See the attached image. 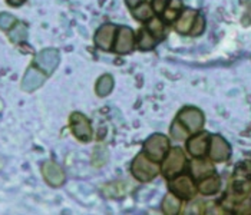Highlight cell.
Wrapping results in <instances>:
<instances>
[{"mask_svg": "<svg viewBox=\"0 0 251 215\" xmlns=\"http://www.w3.org/2000/svg\"><path fill=\"white\" fill-rule=\"evenodd\" d=\"M185 165H187V157L184 151L179 146L170 148L168 154L162 159L161 172L165 178L171 179L174 176L182 174V171L185 169Z\"/></svg>", "mask_w": 251, "mask_h": 215, "instance_id": "7a4b0ae2", "label": "cell"}, {"mask_svg": "<svg viewBox=\"0 0 251 215\" xmlns=\"http://www.w3.org/2000/svg\"><path fill=\"white\" fill-rule=\"evenodd\" d=\"M132 15H134L138 20L145 22V20H150L154 16V9H152V6L147 4V1H144V3L138 4V6H135V7L132 9Z\"/></svg>", "mask_w": 251, "mask_h": 215, "instance_id": "7402d4cb", "label": "cell"}, {"mask_svg": "<svg viewBox=\"0 0 251 215\" xmlns=\"http://www.w3.org/2000/svg\"><path fill=\"white\" fill-rule=\"evenodd\" d=\"M42 175L45 178V181L53 187V188H59L65 184V172L63 169L59 167L56 162L53 161H46L42 165Z\"/></svg>", "mask_w": 251, "mask_h": 215, "instance_id": "7c38bea8", "label": "cell"}, {"mask_svg": "<svg viewBox=\"0 0 251 215\" xmlns=\"http://www.w3.org/2000/svg\"><path fill=\"white\" fill-rule=\"evenodd\" d=\"M59 62H60V55H59L58 49L48 48V49L40 50L36 55L35 66H38L46 76H49V75H52L56 71Z\"/></svg>", "mask_w": 251, "mask_h": 215, "instance_id": "5b68a950", "label": "cell"}, {"mask_svg": "<svg viewBox=\"0 0 251 215\" xmlns=\"http://www.w3.org/2000/svg\"><path fill=\"white\" fill-rule=\"evenodd\" d=\"M231 155V146L230 143L221 137V135H213L210 137V145H208V157L214 162H226Z\"/></svg>", "mask_w": 251, "mask_h": 215, "instance_id": "9c48e42d", "label": "cell"}, {"mask_svg": "<svg viewBox=\"0 0 251 215\" xmlns=\"http://www.w3.org/2000/svg\"><path fill=\"white\" fill-rule=\"evenodd\" d=\"M197 10L194 9H185L179 13V16L175 20V29L178 33H182V35H187L190 33L191 27H193L195 18H197Z\"/></svg>", "mask_w": 251, "mask_h": 215, "instance_id": "9a60e30c", "label": "cell"}, {"mask_svg": "<svg viewBox=\"0 0 251 215\" xmlns=\"http://www.w3.org/2000/svg\"><path fill=\"white\" fill-rule=\"evenodd\" d=\"M114 89V78L111 75H103L98 79L97 82V95L99 98H105L108 96Z\"/></svg>", "mask_w": 251, "mask_h": 215, "instance_id": "d6986e66", "label": "cell"}, {"mask_svg": "<svg viewBox=\"0 0 251 215\" xmlns=\"http://www.w3.org/2000/svg\"><path fill=\"white\" fill-rule=\"evenodd\" d=\"M25 1H26V0H7V3H9L10 6H22Z\"/></svg>", "mask_w": 251, "mask_h": 215, "instance_id": "f1b7e54d", "label": "cell"}, {"mask_svg": "<svg viewBox=\"0 0 251 215\" xmlns=\"http://www.w3.org/2000/svg\"><path fill=\"white\" fill-rule=\"evenodd\" d=\"M16 23V18L7 12H3L0 13V29L1 30H9L12 29V26Z\"/></svg>", "mask_w": 251, "mask_h": 215, "instance_id": "d4e9b609", "label": "cell"}, {"mask_svg": "<svg viewBox=\"0 0 251 215\" xmlns=\"http://www.w3.org/2000/svg\"><path fill=\"white\" fill-rule=\"evenodd\" d=\"M126 1V4L129 6V7H135V6H138V4H141V3H144L145 0H125Z\"/></svg>", "mask_w": 251, "mask_h": 215, "instance_id": "83f0119b", "label": "cell"}, {"mask_svg": "<svg viewBox=\"0 0 251 215\" xmlns=\"http://www.w3.org/2000/svg\"><path fill=\"white\" fill-rule=\"evenodd\" d=\"M190 169H191V176L194 179H202L205 176L215 174V169H214V165L211 164V161L205 159L204 157L194 158V161L190 165Z\"/></svg>", "mask_w": 251, "mask_h": 215, "instance_id": "5bb4252c", "label": "cell"}, {"mask_svg": "<svg viewBox=\"0 0 251 215\" xmlns=\"http://www.w3.org/2000/svg\"><path fill=\"white\" fill-rule=\"evenodd\" d=\"M204 30H205V19L202 15H197L190 33H191V36H201L204 33Z\"/></svg>", "mask_w": 251, "mask_h": 215, "instance_id": "cb8c5ba5", "label": "cell"}, {"mask_svg": "<svg viewBox=\"0 0 251 215\" xmlns=\"http://www.w3.org/2000/svg\"><path fill=\"white\" fill-rule=\"evenodd\" d=\"M158 40L155 39L154 36L151 35V32L148 29H141L138 33V40L136 45L141 50H152L156 46Z\"/></svg>", "mask_w": 251, "mask_h": 215, "instance_id": "ac0fdd59", "label": "cell"}, {"mask_svg": "<svg viewBox=\"0 0 251 215\" xmlns=\"http://www.w3.org/2000/svg\"><path fill=\"white\" fill-rule=\"evenodd\" d=\"M168 188L179 199H185V201L193 199L195 194H197V191H198L197 190V185L194 182L193 176L181 175V174L170 179Z\"/></svg>", "mask_w": 251, "mask_h": 215, "instance_id": "277c9868", "label": "cell"}, {"mask_svg": "<svg viewBox=\"0 0 251 215\" xmlns=\"http://www.w3.org/2000/svg\"><path fill=\"white\" fill-rule=\"evenodd\" d=\"M161 208H162V213L164 214H178L181 211V199L175 195V194H173V192H168L167 195L164 196V199H162Z\"/></svg>", "mask_w": 251, "mask_h": 215, "instance_id": "e0dca14e", "label": "cell"}, {"mask_svg": "<svg viewBox=\"0 0 251 215\" xmlns=\"http://www.w3.org/2000/svg\"><path fill=\"white\" fill-rule=\"evenodd\" d=\"M46 78H48V76L39 69L38 66H30V68L26 71L25 76H23V80H22V89H23L25 92H33V91L39 89V88L45 83Z\"/></svg>", "mask_w": 251, "mask_h": 215, "instance_id": "4fadbf2b", "label": "cell"}, {"mask_svg": "<svg viewBox=\"0 0 251 215\" xmlns=\"http://www.w3.org/2000/svg\"><path fill=\"white\" fill-rule=\"evenodd\" d=\"M131 172H132L134 178L138 179L139 182H150L159 175L161 167L158 165V162L150 159L144 152H141L132 161Z\"/></svg>", "mask_w": 251, "mask_h": 215, "instance_id": "6da1fadb", "label": "cell"}, {"mask_svg": "<svg viewBox=\"0 0 251 215\" xmlns=\"http://www.w3.org/2000/svg\"><path fill=\"white\" fill-rule=\"evenodd\" d=\"M168 1H170V0H152V9H154L155 13H158V15L164 13V10H165Z\"/></svg>", "mask_w": 251, "mask_h": 215, "instance_id": "484cf974", "label": "cell"}, {"mask_svg": "<svg viewBox=\"0 0 251 215\" xmlns=\"http://www.w3.org/2000/svg\"><path fill=\"white\" fill-rule=\"evenodd\" d=\"M116 26L112 24V23H105L102 24L95 33V38H94V42L97 45V48H99L100 50H111L112 46H114V42H115L116 36Z\"/></svg>", "mask_w": 251, "mask_h": 215, "instance_id": "8fae6325", "label": "cell"}, {"mask_svg": "<svg viewBox=\"0 0 251 215\" xmlns=\"http://www.w3.org/2000/svg\"><path fill=\"white\" fill-rule=\"evenodd\" d=\"M243 23L246 26L251 24V0H247V3H246V13L243 16Z\"/></svg>", "mask_w": 251, "mask_h": 215, "instance_id": "4316f807", "label": "cell"}, {"mask_svg": "<svg viewBox=\"0 0 251 215\" xmlns=\"http://www.w3.org/2000/svg\"><path fill=\"white\" fill-rule=\"evenodd\" d=\"M170 134H171V137L174 138L175 141H187L188 137H190L188 129H187L178 119L173 122L171 129H170Z\"/></svg>", "mask_w": 251, "mask_h": 215, "instance_id": "603a6c76", "label": "cell"}, {"mask_svg": "<svg viewBox=\"0 0 251 215\" xmlns=\"http://www.w3.org/2000/svg\"><path fill=\"white\" fill-rule=\"evenodd\" d=\"M147 29L151 32V35L156 40H162L165 38V26H164V22L159 18H151L148 20V27Z\"/></svg>", "mask_w": 251, "mask_h": 215, "instance_id": "44dd1931", "label": "cell"}, {"mask_svg": "<svg viewBox=\"0 0 251 215\" xmlns=\"http://www.w3.org/2000/svg\"><path fill=\"white\" fill-rule=\"evenodd\" d=\"M220 188H221V179H220V176H217L215 174L200 179V182L197 185V190L202 195H214V194H217L220 191Z\"/></svg>", "mask_w": 251, "mask_h": 215, "instance_id": "2e32d148", "label": "cell"}, {"mask_svg": "<svg viewBox=\"0 0 251 215\" xmlns=\"http://www.w3.org/2000/svg\"><path fill=\"white\" fill-rule=\"evenodd\" d=\"M210 145V134L208 132H195L193 137L187 139V151L194 158L205 157Z\"/></svg>", "mask_w": 251, "mask_h": 215, "instance_id": "30bf717a", "label": "cell"}, {"mask_svg": "<svg viewBox=\"0 0 251 215\" xmlns=\"http://www.w3.org/2000/svg\"><path fill=\"white\" fill-rule=\"evenodd\" d=\"M9 39L13 43H20L27 39V27L25 23H15L12 29H9Z\"/></svg>", "mask_w": 251, "mask_h": 215, "instance_id": "ffe728a7", "label": "cell"}, {"mask_svg": "<svg viewBox=\"0 0 251 215\" xmlns=\"http://www.w3.org/2000/svg\"><path fill=\"white\" fill-rule=\"evenodd\" d=\"M187 129L190 134H195L202 129L204 126V114L194 106H187L184 108L176 118Z\"/></svg>", "mask_w": 251, "mask_h": 215, "instance_id": "8992f818", "label": "cell"}, {"mask_svg": "<svg viewBox=\"0 0 251 215\" xmlns=\"http://www.w3.org/2000/svg\"><path fill=\"white\" fill-rule=\"evenodd\" d=\"M135 48V35L134 30L128 26H122L116 30L115 42H114V52L116 55H128Z\"/></svg>", "mask_w": 251, "mask_h": 215, "instance_id": "ba28073f", "label": "cell"}, {"mask_svg": "<svg viewBox=\"0 0 251 215\" xmlns=\"http://www.w3.org/2000/svg\"><path fill=\"white\" fill-rule=\"evenodd\" d=\"M71 129H72V134L77 138L79 141L82 142H89L92 137H94V131H92V125H91V120L85 117L83 114L80 112H74L71 115Z\"/></svg>", "mask_w": 251, "mask_h": 215, "instance_id": "52a82bcc", "label": "cell"}, {"mask_svg": "<svg viewBox=\"0 0 251 215\" xmlns=\"http://www.w3.org/2000/svg\"><path fill=\"white\" fill-rule=\"evenodd\" d=\"M170 139L162 134H154L144 143V154L155 162H161L170 151Z\"/></svg>", "mask_w": 251, "mask_h": 215, "instance_id": "3957f363", "label": "cell"}]
</instances>
